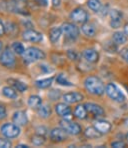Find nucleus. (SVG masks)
I'll list each match as a JSON object with an SVG mask.
<instances>
[{
    "mask_svg": "<svg viewBox=\"0 0 128 148\" xmlns=\"http://www.w3.org/2000/svg\"><path fill=\"white\" fill-rule=\"evenodd\" d=\"M84 85L88 92L93 95H96V96L103 95L105 92V86H104L102 80L97 76H88L84 81Z\"/></svg>",
    "mask_w": 128,
    "mask_h": 148,
    "instance_id": "nucleus-1",
    "label": "nucleus"
},
{
    "mask_svg": "<svg viewBox=\"0 0 128 148\" xmlns=\"http://www.w3.org/2000/svg\"><path fill=\"white\" fill-rule=\"evenodd\" d=\"M45 54L41 49L37 47H29L28 49L25 50L24 54H23V59L25 62H34L40 59H44Z\"/></svg>",
    "mask_w": 128,
    "mask_h": 148,
    "instance_id": "nucleus-2",
    "label": "nucleus"
},
{
    "mask_svg": "<svg viewBox=\"0 0 128 148\" xmlns=\"http://www.w3.org/2000/svg\"><path fill=\"white\" fill-rule=\"evenodd\" d=\"M105 92L106 94L108 95L109 98H111L113 101L116 102H124L125 100V96L122 93V91L118 88V86L115 85L114 83H108L107 85L105 86Z\"/></svg>",
    "mask_w": 128,
    "mask_h": 148,
    "instance_id": "nucleus-3",
    "label": "nucleus"
},
{
    "mask_svg": "<svg viewBox=\"0 0 128 148\" xmlns=\"http://www.w3.org/2000/svg\"><path fill=\"white\" fill-rule=\"evenodd\" d=\"M0 131L6 138H16L20 134V128L19 125L15 123H4L0 128Z\"/></svg>",
    "mask_w": 128,
    "mask_h": 148,
    "instance_id": "nucleus-4",
    "label": "nucleus"
},
{
    "mask_svg": "<svg viewBox=\"0 0 128 148\" xmlns=\"http://www.w3.org/2000/svg\"><path fill=\"white\" fill-rule=\"evenodd\" d=\"M60 127H62L68 134L71 135H78L81 133V126L76 122L70 121L69 119H62L60 121Z\"/></svg>",
    "mask_w": 128,
    "mask_h": 148,
    "instance_id": "nucleus-5",
    "label": "nucleus"
},
{
    "mask_svg": "<svg viewBox=\"0 0 128 148\" xmlns=\"http://www.w3.org/2000/svg\"><path fill=\"white\" fill-rule=\"evenodd\" d=\"M62 31L65 34V36L67 38H70L72 40H75L76 38H78L79 36V29L76 25H74L73 23H69V22H65L61 26Z\"/></svg>",
    "mask_w": 128,
    "mask_h": 148,
    "instance_id": "nucleus-6",
    "label": "nucleus"
},
{
    "mask_svg": "<svg viewBox=\"0 0 128 148\" xmlns=\"http://www.w3.org/2000/svg\"><path fill=\"white\" fill-rule=\"evenodd\" d=\"M70 18L72 19L74 22L76 23H81V24H84L88 21V13L85 11L82 8H76L74 9L70 14Z\"/></svg>",
    "mask_w": 128,
    "mask_h": 148,
    "instance_id": "nucleus-7",
    "label": "nucleus"
},
{
    "mask_svg": "<svg viewBox=\"0 0 128 148\" xmlns=\"http://www.w3.org/2000/svg\"><path fill=\"white\" fill-rule=\"evenodd\" d=\"M0 63L5 67H12L15 64V56L10 49H5L0 55Z\"/></svg>",
    "mask_w": 128,
    "mask_h": 148,
    "instance_id": "nucleus-8",
    "label": "nucleus"
},
{
    "mask_svg": "<svg viewBox=\"0 0 128 148\" xmlns=\"http://www.w3.org/2000/svg\"><path fill=\"white\" fill-rule=\"evenodd\" d=\"M67 134L68 133L62 127H55L50 131L49 136H50L51 140L54 141V142H62V141L66 140Z\"/></svg>",
    "mask_w": 128,
    "mask_h": 148,
    "instance_id": "nucleus-9",
    "label": "nucleus"
},
{
    "mask_svg": "<svg viewBox=\"0 0 128 148\" xmlns=\"http://www.w3.org/2000/svg\"><path fill=\"white\" fill-rule=\"evenodd\" d=\"M123 14L117 9H112L110 11V25L112 28H119L122 22Z\"/></svg>",
    "mask_w": 128,
    "mask_h": 148,
    "instance_id": "nucleus-10",
    "label": "nucleus"
},
{
    "mask_svg": "<svg viewBox=\"0 0 128 148\" xmlns=\"http://www.w3.org/2000/svg\"><path fill=\"white\" fill-rule=\"evenodd\" d=\"M23 39L25 41H29V42H40L43 39V35L36 30L29 29L26 30L23 33Z\"/></svg>",
    "mask_w": 128,
    "mask_h": 148,
    "instance_id": "nucleus-11",
    "label": "nucleus"
},
{
    "mask_svg": "<svg viewBox=\"0 0 128 148\" xmlns=\"http://www.w3.org/2000/svg\"><path fill=\"white\" fill-rule=\"evenodd\" d=\"M85 107L87 109L88 113L92 114L94 117H101L104 115V110L100 105L96 103H92V102H88L85 104Z\"/></svg>",
    "mask_w": 128,
    "mask_h": 148,
    "instance_id": "nucleus-12",
    "label": "nucleus"
},
{
    "mask_svg": "<svg viewBox=\"0 0 128 148\" xmlns=\"http://www.w3.org/2000/svg\"><path fill=\"white\" fill-rule=\"evenodd\" d=\"M62 98L66 103H69V104H74V103H77V102H80L82 101L84 98V96L79 92H69V93H66L62 96Z\"/></svg>",
    "mask_w": 128,
    "mask_h": 148,
    "instance_id": "nucleus-13",
    "label": "nucleus"
},
{
    "mask_svg": "<svg viewBox=\"0 0 128 148\" xmlns=\"http://www.w3.org/2000/svg\"><path fill=\"white\" fill-rule=\"evenodd\" d=\"M83 58L89 63H96L99 59V53L94 49H86L82 53Z\"/></svg>",
    "mask_w": 128,
    "mask_h": 148,
    "instance_id": "nucleus-14",
    "label": "nucleus"
},
{
    "mask_svg": "<svg viewBox=\"0 0 128 148\" xmlns=\"http://www.w3.org/2000/svg\"><path fill=\"white\" fill-rule=\"evenodd\" d=\"M12 120L15 124H17V125H19V126L26 125L28 122L27 115H26V113L24 111H16V112L13 114Z\"/></svg>",
    "mask_w": 128,
    "mask_h": 148,
    "instance_id": "nucleus-15",
    "label": "nucleus"
},
{
    "mask_svg": "<svg viewBox=\"0 0 128 148\" xmlns=\"http://www.w3.org/2000/svg\"><path fill=\"white\" fill-rule=\"evenodd\" d=\"M55 110H56V113H57L59 116L64 117V118L69 117L71 115V113H72L71 108L65 103H58L57 105L55 106Z\"/></svg>",
    "mask_w": 128,
    "mask_h": 148,
    "instance_id": "nucleus-16",
    "label": "nucleus"
},
{
    "mask_svg": "<svg viewBox=\"0 0 128 148\" xmlns=\"http://www.w3.org/2000/svg\"><path fill=\"white\" fill-rule=\"evenodd\" d=\"M94 126L102 134L107 133V132H109L110 129H111V124L108 122V121H105V120H97V121H95Z\"/></svg>",
    "mask_w": 128,
    "mask_h": 148,
    "instance_id": "nucleus-17",
    "label": "nucleus"
},
{
    "mask_svg": "<svg viewBox=\"0 0 128 148\" xmlns=\"http://www.w3.org/2000/svg\"><path fill=\"white\" fill-rule=\"evenodd\" d=\"M84 134H85V136L87 137V138H90V139L99 138V137H101V135H102V133H101L95 126L87 127L85 131H84Z\"/></svg>",
    "mask_w": 128,
    "mask_h": 148,
    "instance_id": "nucleus-18",
    "label": "nucleus"
},
{
    "mask_svg": "<svg viewBox=\"0 0 128 148\" xmlns=\"http://www.w3.org/2000/svg\"><path fill=\"white\" fill-rule=\"evenodd\" d=\"M62 33V28L61 27H53L49 32V38H50V41L52 43H55L59 40V38L61 37Z\"/></svg>",
    "mask_w": 128,
    "mask_h": 148,
    "instance_id": "nucleus-19",
    "label": "nucleus"
},
{
    "mask_svg": "<svg viewBox=\"0 0 128 148\" xmlns=\"http://www.w3.org/2000/svg\"><path fill=\"white\" fill-rule=\"evenodd\" d=\"M127 37L128 36L124 33V32L117 31V32H115V33H113V36H112V40H113V42L115 43V44L121 45V44H124V43H126Z\"/></svg>",
    "mask_w": 128,
    "mask_h": 148,
    "instance_id": "nucleus-20",
    "label": "nucleus"
},
{
    "mask_svg": "<svg viewBox=\"0 0 128 148\" xmlns=\"http://www.w3.org/2000/svg\"><path fill=\"white\" fill-rule=\"evenodd\" d=\"M8 82L11 83V85L13 86V88H15L17 91L19 92H24V91L27 90L28 86L27 84L24 83V82L20 81V80H17V79H9Z\"/></svg>",
    "mask_w": 128,
    "mask_h": 148,
    "instance_id": "nucleus-21",
    "label": "nucleus"
},
{
    "mask_svg": "<svg viewBox=\"0 0 128 148\" xmlns=\"http://www.w3.org/2000/svg\"><path fill=\"white\" fill-rule=\"evenodd\" d=\"M81 30L88 37H92L96 34V28H95V26L93 24H91V23H84L81 27Z\"/></svg>",
    "mask_w": 128,
    "mask_h": 148,
    "instance_id": "nucleus-22",
    "label": "nucleus"
},
{
    "mask_svg": "<svg viewBox=\"0 0 128 148\" xmlns=\"http://www.w3.org/2000/svg\"><path fill=\"white\" fill-rule=\"evenodd\" d=\"M2 94H3L5 97H7V98H9V99L17 98L16 89L13 88V87H10V86L3 87V89H2Z\"/></svg>",
    "mask_w": 128,
    "mask_h": 148,
    "instance_id": "nucleus-23",
    "label": "nucleus"
},
{
    "mask_svg": "<svg viewBox=\"0 0 128 148\" xmlns=\"http://www.w3.org/2000/svg\"><path fill=\"white\" fill-rule=\"evenodd\" d=\"M87 113L88 111L85 105H77L74 110V115L79 119H85L87 117Z\"/></svg>",
    "mask_w": 128,
    "mask_h": 148,
    "instance_id": "nucleus-24",
    "label": "nucleus"
},
{
    "mask_svg": "<svg viewBox=\"0 0 128 148\" xmlns=\"http://www.w3.org/2000/svg\"><path fill=\"white\" fill-rule=\"evenodd\" d=\"M28 105L31 108H38L42 105V99L38 95H31L28 99Z\"/></svg>",
    "mask_w": 128,
    "mask_h": 148,
    "instance_id": "nucleus-25",
    "label": "nucleus"
},
{
    "mask_svg": "<svg viewBox=\"0 0 128 148\" xmlns=\"http://www.w3.org/2000/svg\"><path fill=\"white\" fill-rule=\"evenodd\" d=\"M52 82H53V77L44 78V79L37 80V81L35 82V85L40 89H44V88H48L52 84Z\"/></svg>",
    "mask_w": 128,
    "mask_h": 148,
    "instance_id": "nucleus-26",
    "label": "nucleus"
},
{
    "mask_svg": "<svg viewBox=\"0 0 128 148\" xmlns=\"http://www.w3.org/2000/svg\"><path fill=\"white\" fill-rule=\"evenodd\" d=\"M38 114L42 118H48L51 115V108L48 105H41L38 107Z\"/></svg>",
    "mask_w": 128,
    "mask_h": 148,
    "instance_id": "nucleus-27",
    "label": "nucleus"
},
{
    "mask_svg": "<svg viewBox=\"0 0 128 148\" xmlns=\"http://www.w3.org/2000/svg\"><path fill=\"white\" fill-rule=\"evenodd\" d=\"M87 6L92 11L98 12V11H100V9L102 8V3H101L100 0H88Z\"/></svg>",
    "mask_w": 128,
    "mask_h": 148,
    "instance_id": "nucleus-28",
    "label": "nucleus"
},
{
    "mask_svg": "<svg viewBox=\"0 0 128 148\" xmlns=\"http://www.w3.org/2000/svg\"><path fill=\"white\" fill-rule=\"evenodd\" d=\"M11 47H12L13 51H14L16 54H18V55H23V54H24L25 48L20 42H14Z\"/></svg>",
    "mask_w": 128,
    "mask_h": 148,
    "instance_id": "nucleus-29",
    "label": "nucleus"
},
{
    "mask_svg": "<svg viewBox=\"0 0 128 148\" xmlns=\"http://www.w3.org/2000/svg\"><path fill=\"white\" fill-rule=\"evenodd\" d=\"M45 142V138L43 135H40V134H36L32 137V143L35 146H40V145H43Z\"/></svg>",
    "mask_w": 128,
    "mask_h": 148,
    "instance_id": "nucleus-30",
    "label": "nucleus"
},
{
    "mask_svg": "<svg viewBox=\"0 0 128 148\" xmlns=\"http://www.w3.org/2000/svg\"><path fill=\"white\" fill-rule=\"evenodd\" d=\"M56 82L60 85H63V86H72V83L69 82L68 80L66 79V77L63 75V74H59V75L56 77Z\"/></svg>",
    "mask_w": 128,
    "mask_h": 148,
    "instance_id": "nucleus-31",
    "label": "nucleus"
},
{
    "mask_svg": "<svg viewBox=\"0 0 128 148\" xmlns=\"http://www.w3.org/2000/svg\"><path fill=\"white\" fill-rule=\"evenodd\" d=\"M11 146V142L5 138H0V148H9Z\"/></svg>",
    "mask_w": 128,
    "mask_h": 148,
    "instance_id": "nucleus-32",
    "label": "nucleus"
},
{
    "mask_svg": "<svg viewBox=\"0 0 128 148\" xmlns=\"http://www.w3.org/2000/svg\"><path fill=\"white\" fill-rule=\"evenodd\" d=\"M36 134L45 136L47 134V128L44 127V126H39V127L36 128Z\"/></svg>",
    "mask_w": 128,
    "mask_h": 148,
    "instance_id": "nucleus-33",
    "label": "nucleus"
},
{
    "mask_svg": "<svg viewBox=\"0 0 128 148\" xmlns=\"http://www.w3.org/2000/svg\"><path fill=\"white\" fill-rule=\"evenodd\" d=\"M111 146L112 147H115V148H123V147L126 146V144H125L123 141L118 140V141H114V142H112L111 143Z\"/></svg>",
    "mask_w": 128,
    "mask_h": 148,
    "instance_id": "nucleus-34",
    "label": "nucleus"
},
{
    "mask_svg": "<svg viewBox=\"0 0 128 148\" xmlns=\"http://www.w3.org/2000/svg\"><path fill=\"white\" fill-rule=\"evenodd\" d=\"M6 117V108L3 104L0 103V120L4 119Z\"/></svg>",
    "mask_w": 128,
    "mask_h": 148,
    "instance_id": "nucleus-35",
    "label": "nucleus"
},
{
    "mask_svg": "<svg viewBox=\"0 0 128 148\" xmlns=\"http://www.w3.org/2000/svg\"><path fill=\"white\" fill-rule=\"evenodd\" d=\"M121 57L125 62L128 63V47L121 50Z\"/></svg>",
    "mask_w": 128,
    "mask_h": 148,
    "instance_id": "nucleus-36",
    "label": "nucleus"
},
{
    "mask_svg": "<svg viewBox=\"0 0 128 148\" xmlns=\"http://www.w3.org/2000/svg\"><path fill=\"white\" fill-rule=\"evenodd\" d=\"M68 57L70 58L71 60H76L77 59V54L75 51H72V50H69L68 51Z\"/></svg>",
    "mask_w": 128,
    "mask_h": 148,
    "instance_id": "nucleus-37",
    "label": "nucleus"
},
{
    "mask_svg": "<svg viewBox=\"0 0 128 148\" xmlns=\"http://www.w3.org/2000/svg\"><path fill=\"white\" fill-rule=\"evenodd\" d=\"M4 33H5V26H4L1 19H0V36L3 35Z\"/></svg>",
    "mask_w": 128,
    "mask_h": 148,
    "instance_id": "nucleus-38",
    "label": "nucleus"
},
{
    "mask_svg": "<svg viewBox=\"0 0 128 148\" xmlns=\"http://www.w3.org/2000/svg\"><path fill=\"white\" fill-rule=\"evenodd\" d=\"M60 2H61V0H52V5L54 7H57V6H59Z\"/></svg>",
    "mask_w": 128,
    "mask_h": 148,
    "instance_id": "nucleus-39",
    "label": "nucleus"
},
{
    "mask_svg": "<svg viewBox=\"0 0 128 148\" xmlns=\"http://www.w3.org/2000/svg\"><path fill=\"white\" fill-rule=\"evenodd\" d=\"M124 33L128 36V23L124 25Z\"/></svg>",
    "mask_w": 128,
    "mask_h": 148,
    "instance_id": "nucleus-40",
    "label": "nucleus"
},
{
    "mask_svg": "<svg viewBox=\"0 0 128 148\" xmlns=\"http://www.w3.org/2000/svg\"><path fill=\"white\" fill-rule=\"evenodd\" d=\"M16 147H20V148H22V147H25V148H28V147H29V146H28V145H22V144H21V145H18V146H16Z\"/></svg>",
    "mask_w": 128,
    "mask_h": 148,
    "instance_id": "nucleus-41",
    "label": "nucleus"
},
{
    "mask_svg": "<svg viewBox=\"0 0 128 148\" xmlns=\"http://www.w3.org/2000/svg\"><path fill=\"white\" fill-rule=\"evenodd\" d=\"M124 123H125V125H127V126H128V118L124 121Z\"/></svg>",
    "mask_w": 128,
    "mask_h": 148,
    "instance_id": "nucleus-42",
    "label": "nucleus"
},
{
    "mask_svg": "<svg viewBox=\"0 0 128 148\" xmlns=\"http://www.w3.org/2000/svg\"><path fill=\"white\" fill-rule=\"evenodd\" d=\"M1 47H2V43H1V41H0V50H1Z\"/></svg>",
    "mask_w": 128,
    "mask_h": 148,
    "instance_id": "nucleus-43",
    "label": "nucleus"
},
{
    "mask_svg": "<svg viewBox=\"0 0 128 148\" xmlns=\"http://www.w3.org/2000/svg\"><path fill=\"white\" fill-rule=\"evenodd\" d=\"M127 139H128V134H127Z\"/></svg>",
    "mask_w": 128,
    "mask_h": 148,
    "instance_id": "nucleus-44",
    "label": "nucleus"
}]
</instances>
